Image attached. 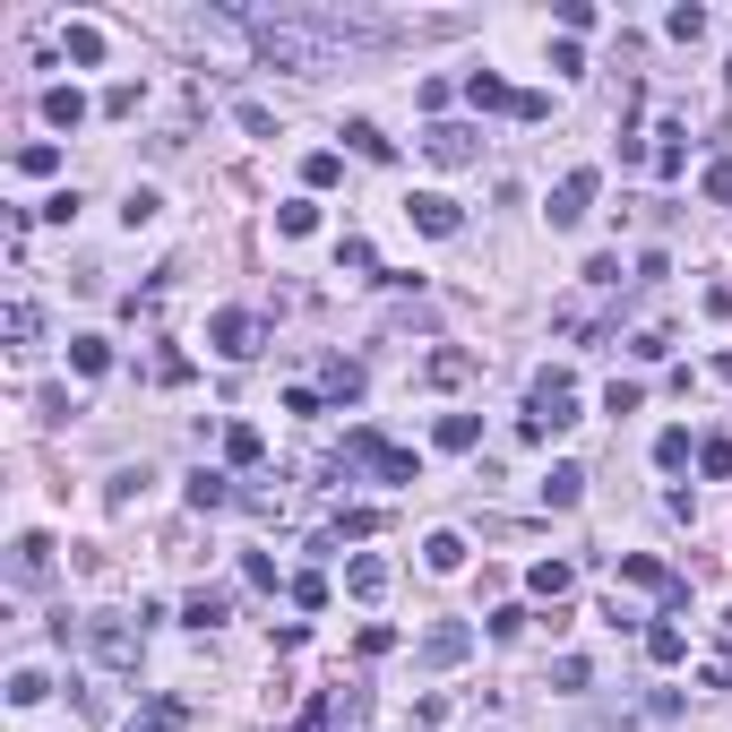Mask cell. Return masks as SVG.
<instances>
[{
	"mask_svg": "<svg viewBox=\"0 0 732 732\" xmlns=\"http://www.w3.org/2000/svg\"><path fill=\"white\" fill-rule=\"evenodd\" d=\"M234 121H241L250 138H276V112H267V103H234Z\"/></svg>",
	"mask_w": 732,
	"mask_h": 732,
	"instance_id": "60d3db41",
	"label": "cell"
},
{
	"mask_svg": "<svg viewBox=\"0 0 732 732\" xmlns=\"http://www.w3.org/2000/svg\"><path fill=\"white\" fill-rule=\"evenodd\" d=\"M69 61L96 69V61H103V27H69Z\"/></svg>",
	"mask_w": 732,
	"mask_h": 732,
	"instance_id": "d6a6232c",
	"label": "cell"
},
{
	"mask_svg": "<svg viewBox=\"0 0 732 732\" xmlns=\"http://www.w3.org/2000/svg\"><path fill=\"white\" fill-rule=\"evenodd\" d=\"M181 724H190V706H181V699H147L130 715V732H181Z\"/></svg>",
	"mask_w": 732,
	"mask_h": 732,
	"instance_id": "9a60e30c",
	"label": "cell"
},
{
	"mask_svg": "<svg viewBox=\"0 0 732 732\" xmlns=\"http://www.w3.org/2000/svg\"><path fill=\"white\" fill-rule=\"evenodd\" d=\"M724 78H732V61H724Z\"/></svg>",
	"mask_w": 732,
	"mask_h": 732,
	"instance_id": "681fc988",
	"label": "cell"
},
{
	"mask_svg": "<svg viewBox=\"0 0 732 732\" xmlns=\"http://www.w3.org/2000/svg\"><path fill=\"white\" fill-rule=\"evenodd\" d=\"M699 474H715V483L732 474V439H724V432H715V439H699Z\"/></svg>",
	"mask_w": 732,
	"mask_h": 732,
	"instance_id": "836d02e7",
	"label": "cell"
},
{
	"mask_svg": "<svg viewBox=\"0 0 732 732\" xmlns=\"http://www.w3.org/2000/svg\"><path fill=\"white\" fill-rule=\"evenodd\" d=\"M207 345H216L225 363H250V354L267 345V319L259 310H216V319H207Z\"/></svg>",
	"mask_w": 732,
	"mask_h": 732,
	"instance_id": "277c9868",
	"label": "cell"
},
{
	"mask_svg": "<svg viewBox=\"0 0 732 732\" xmlns=\"http://www.w3.org/2000/svg\"><path fill=\"white\" fill-rule=\"evenodd\" d=\"M423 379H432V388H457V379H474V354H432Z\"/></svg>",
	"mask_w": 732,
	"mask_h": 732,
	"instance_id": "83f0119b",
	"label": "cell"
},
{
	"mask_svg": "<svg viewBox=\"0 0 732 732\" xmlns=\"http://www.w3.org/2000/svg\"><path fill=\"white\" fill-rule=\"evenodd\" d=\"M526 586H534L543 603H561L568 586H577V568H568V561H534V577H526Z\"/></svg>",
	"mask_w": 732,
	"mask_h": 732,
	"instance_id": "44dd1931",
	"label": "cell"
},
{
	"mask_svg": "<svg viewBox=\"0 0 732 732\" xmlns=\"http://www.w3.org/2000/svg\"><path fill=\"white\" fill-rule=\"evenodd\" d=\"M276 234L310 241V234H319V207H310V199H285V207H276Z\"/></svg>",
	"mask_w": 732,
	"mask_h": 732,
	"instance_id": "d4e9b609",
	"label": "cell"
},
{
	"mask_svg": "<svg viewBox=\"0 0 732 732\" xmlns=\"http://www.w3.org/2000/svg\"><path fill=\"white\" fill-rule=\"evenodd\" d=\"M43 121H52V130H78V121H87V96H78V87H52V96H43Z\"/></svg>",
	"mask_w": 732,
	"mask_h": 732,
	"instance_id": "ffe728a7",
	"label": "cell"
},
{
	"mask_svg": "<svg viewBox=\"0 0 732 732\" xmlns=\"http://www.w3.org/2000/svg\"><path fill=\"white\" fill-rule=\"evenodd\" d=\"M586 681H595V664H586V655H561V664H552V690H586Z\"/></svg>",
	"mask_w": 732,
	"mask_h": 732,
	"instance_id": "d590c367",
	"label": "cell"
},
{
	"mask_svg": "<svg viewBox=\"0 0 732 732\" xmlns=\"http://www.w3.org/2000/svg\"><path fill=\"white\" fill-rule=\"evenodd\" d=\"M0 328H9V345L27 354L34 336H43V310H34V301H9V319H0Z\"/></svg>",
	"mask_w": 732,
	"mask_h": 732,
	"instance_id": "603a6c76",
	"label": "cell"
},
{
	"mask_svg": "<svg viewBox=\"0 0 732 732\" xmlns=\"http://www.w3.org/2000/svg\"><path fill=\"white\" fill-rule=\"evenodd\" d=\"M672 715H681V690H655V699L637 706V724H672Z\"/></svg>",
	"mask_w": 732,
	"mask_h": 732,
	"instance_id": "ab89813d",
	"label": "cell"
},
{
	"mask_svg": "<svg viewBox=\"0 0 732 732\" xmlns=\"http://www.w3.org/2000/svg\"><path fill=\"white\" fill-rule=\"evenodd\" d=\"M234 499H241V492L225 483V474H207V466L190 474V508H234Z\"/></svg>",
	"mask_w": 732,
	"mask_h": 732,
	"instance_id": "7402d4cb",
	"label": "cell"
},
{
	"mask_svg": "<svg viewBox=\"0 0 732 732\" xmlns=\"http://www.w3.org/2000/svg\"><path fill=\"white\" fill-rule=\"evenodd\" d=\"M225 457H234V466H259V457H267V439L250 432V423H225Z\"/></svg>",
	"mask_w": 732,
	"mask_h": 732,
	"instance_id": "4316f807",
	"label": "cell"
},
{
	"mask_svg": "<svg viewBox=\"0 0 732 732\" xmlns=\"http://www.w3.org/2000/svg\"><path fill=\"white\" fill-rule=\"evenodd\" d=\"M345 586H354V603H379V595H388V561H370V552H363V561L345 568Z\"/></svg>",
	"mask_w": 732,
	"mask_h": 732,
	"instance_id": "d6986e66",
	"label": "cell"
},
{
	"mask_svg": "<svg viewBox=\"0 0 732 732\" xmlns=\"http://www.w3.org/2000/svg\"><path fill=\"white\" fill-rule=\"evenodd\" d=\"M586 207H595V172H568L561 190H552V207H543V216H552V234H568Z\"/></svg>",
	"mask_w": 732,
	"mask_h": 732,
	"instance_id": "ba28073f",
	"label": "cell"
},
{
	"mask_svg": "<svg viewBox=\"0 0 732 732\" xmlns=\"http://www.w3.org/2000/svg\"><path fill=\"white\" fill-rule=\"evenodd\" d=\"M319 397H336V405H354L363 397V363H345V354H336L328 370H319Z\"/></svg>",
	"mask_w": 732,
	"mask_h": 732,
	"instance_id": "e0dca14e",
	"label": "cell"
},
{
	"mask_svg": "<svg viewBox=\"0 0 732 732\" xmlns=\"http://www.w3.org/2000/svg\"><path fill=\"white\" fill-rule=\"evenodd\" d=\"M664 27H672V34H681V43H699V34H706V9H672Z\"/></svg>",
	"mask_w": 732,
	"mask_h": 732,
	"instance_id": "bcb514c9",
	"label": "cell"
},
{
	"mask_svg": "<svg viewBox=\"0 0 732 732\" xmlns=\"http://www.w3.org/2000/svg\"><path fill=\"white\" fill-rule=\"evenodd\" d=\"M156 207H165L156 190H130V207H121V225H130V234H138V225H156Z\"/></svg>",
	"mask_w": 732,
	"mask_h": 732,
	"instance_id": "b9f144b4",
	"label": "cell"
},
{
	"mask_svg": "<svg viewBox=\"0 0 732 732\" xmlns=\"http://www.w3.org/2000/svg\"><path fill=\"white\" fill-rule=\"evenodd\" d=\"M336 172H345V156H336V147H319V156H301V181H310V190H328Z\"/></svg>",
	"mask_w": 732,
	"mask_h": 732,
	"instance_id": "4dcf8cb0",
	"label": "cell"
},
{
	"mask_svg": "<svg viewBox=\"0 0 732 732\" xmlns=\"http://www.w3.org/2000/svg\"><path fill=\"white\" fill-rule=\"evenodd\" d=\"M78 646H87V655H96L112 681H130L138 655H147V621H138V612H96V621L78 630Z\"/></svg>",
	"mask_w": 732,
	"mask_h": 732,
	"instance_id": "6da1fadb",
	"label": "cell"
},
{
	"mask_svg": "<svg viewBox=\"0 0 732 732\" xmlns=\"http://www.w3.org/2000/svg\"><path fill=\"white\" fill-rule=\"evenodd\" d=\"M637 397H646L637 379H612V397H603V414H637Z\"/></svg>",
	"mask_w": 732,
	"mask_h": 732,
	"instance_id": "7dc6e473",
	"label": "cell"
},
{
	"mask_svg": "<svg viewBox=\"0 0 732 732\" xmlns=\"http://www.w3.org/2000/svg\"><path fill=\"white\" fill-rule=\"evenodd\" d=\"M328 534H336V543H345V534H354V543H363V534H379V517H370V508H345V517H336Z\"/></svg>",
	"mask_w": 732,
	"mask_h": 732,
	"instance_id": "7bdbcfd3",
	"label": "cell"
},
{
	"mask_svg": "<svg viewBox=\"0 0 732 732\" xmlns=\"http://www.w3.org/2000/svg\"><path fill=\"white\" fill-rule=\"evenodd\" d=\"M699 190H706L715 207H732V156H715V165H706V181H699Z\"/></svg>",
	"mask_w": 732,
	"mask_h": 732,
	"instance_id": "74e56055",
	"label": "cell"
},
{
	"mask_svg": "<svg viewBox=\"0 0 732 732\" xmlns=\"http://www.w3.org/2000/svg\"><path fill=\"white\" fill-rule=\"evenodd\" d=\"M345 147H354V156H370V165H388V156H397V138L379 130V121H345Z\"/></svg>",
	"mask_w": 732,
	"mask_h": 732,
	"instance_id": "2e32d148",
	"label": "cell"
},
{
	"mask_svg": "<svg viewBox=\"0 0 732 732\" xmlns=\"http://www.w3.org/2000/svg\"><path fill=\"white\" fill-rule=\"evenodd\" d=\"M646 664H690V630H672V621H655V630H646Z\"/></svg>",
	"mask_w": 732,
	"mask_h": 732,
	"instance_id": "4fadbf2b",
	"label": "cell"
},
{
	"mask_svg": "<svg viewBox=\"0 0 732 732\" xmlns=\"http://www.w3.org/2000/svg\"><path fill=\"white\" fill-rule=\"evenodd\" d=\"M621 577H630V586H655L672 612L690 603V577H672V568H664V561H646V552H630V561H621Z\"/></svg>",
	"mask_w": 732,
	"mask_h": 732,
	"instance_id": "52a82bcc",
	"label": "cell"
},
{
	"mask_svg": "<svg viewBox=\"0 0 732 732\" xmlns=\"http://www.w3.org/2000/svg\"><path fill=\"white\" fill-rule=\"evenodd\" d=\"M466 96H474V112H517V87H499L492 69H474V78H466Z\"/></svg>",
	"mask_w": 732,
	"mask_h": 732,
	"instance_id": "ac0fdd59",
	"label": "cell"
},
{
	"mask_svg": "<svg viewBox=\"0 0 732 732\" xmlns=\"http://www.w3.org/2000/svg\"><path fill=\"white\" fill-rule=\"evenodd\" d=\"M43 699H52V681H43V672H9V706H43Z\"/></svg>",
	"mask_w": 732,
	"mask_h": 732,
	"instance_id": "f1b7e54d",
	"label": "cell"
},
{
	"mask_svg": "<svg viewBox=\"0 0 732 732\" xmlns=\"http://www.w3.org/2000/svg\"><path fill=\"white\" fill-rule=\"evenodd\" d=\"M18 172H27V181H43V172H61V147H43V138H34V147H18Z\"/></svg>",
	"mask_w": 732,
	"mask_h": 732,
	"instance_id": "f546056e",
	"label": "cell"
},
{
	"mask_svg": "<svg viewBox=\"0 0 732 732\" xmlns=\"http://www.w3.org/2000/svg\"><path fill=\"white\" fill-rule=\"evenodd\" d=\"M405 216H414L432 241H448L457 225H466V216H457V199H439V190H414V199H405Z\"/></svg>",
	"mask_w": 732,
	"mask_h": 732,
	"instance_id": "9c48e42d",
	"label": "cell"
},
{
	"mask_svg": "<svg viewBox=\"0 0 732 732\" xmlns=\"http://www.w3.org/2000/svg\"><path fill=\"white\" fill-rule=\"evenodd\" d=\"M630 354H637V363H664L672 336H664V328H637V336H630Z\"/></svg>",
	"mask_w": 732,
	"mask_h": 732,
	"instance_id": "f35d334b",
	"label": "cell"
},
{
	"mask_svg": "<svg viewBox=\"0 0 732 732\" xmlns=\"http://www.w3.org/2000/svg\"><path fill=\"white\" fill-rule=\"evenodd\" d=\"M379 474V483H423V457L414 448H397V439H379V432H345V457H336V474Z\"/></svg>",
	"mask_w": 732,
	"mask_h": 732,
	"instance_id": "7a4b0ae2",
	"label": "cell"
},
{
	"mask_svg": "<svg viewBox=\"0 0 732 732\" xmlns=\"http://www.w3.org/2000/svg\"><path fill=\"white\" fill-rule=\"evenodd\" d=\"M681 165H690V147H681V130H664V147H655V172H664V181H672V172H681Z\"/></svg>",
	"mask_w": 732,
	"mask_h": 732,
	"instance_id": "ee69618b",
	"label": "cell"
},
{
	"mask_svg": "<svg viewBox=\"0 0 732 732\" xmlns=\"http://www.w3.org/2000/svg\"><path fill=\"white\" fill-rule=\"evenodd\" d=\"M655 466H690V432H664V439H655Z\"/></svg>",
	"mask_w": 732,
	"mask_h": 732,
	"instance_id": "f6af8a7d",
	"label": "cell"
},
{
	"mask_svg": "<svg viewBox=\"0 0 732 732\" xmlns=\"http://www.w3.org/2000/svg\"><path fill=\"white\" fill-rule=\"evenodd\" d=\"M336 267H354V276H370L379 259H370V241H363V234H345V241H336Z\"/></svg>",
	"mask_w": 732,
	"mask_h": 732,
	"instance_id": "8d00e7d4",
	"label": "cell"
},
{
	"mask_svg": "<svg viewBox=\"0 0 732 732\" xmlns=\"http://www.w3.org/2000/svg\"><path fill=\"white\" fill-rule=\"evenodd\" d=\"M586 499V466H552L543 474V508H577Z\"/></svg>",
	"mask_w": 732,
	"mask_h": 732,
	"instance_id": "5bb4252c",
	"label": "cell"
},
{
	"mask_svg": "<svg viewBox=\"0 0 732 732\" xmlns=\"http://www.w3.org/2000/svg\"><path fill=\"white\" fill-rule=\"evenodd\" d=\"M9 577H18V586H43V577H52V534H18V552H9Z\"/></svg>",
	"mask_w": 732,
	"mask_h": 732,
	"instance_id": "8fae6325",
	"label": "cell"
},
{
	"mask_svg": "<svg viewBox=\"0 0 732 732\" xmlns=\"http://www.w3.org/2000/svg\"><path fill=\"white\" fill-rule=\"evenodd\" d=\"M181 621H190V630H216V621H234V595H225V586H199V595L181 603Z\"/></svg>",
	"mask_w": 732,
	"mask_h": 732,
	"instance_id": "7c38bea8",
	"label": "cell"
},
{
	"mask_svg": "<svg viewBox=\"0 0 732 732\" xmlns=\"http://www.w3.org/2000/svg\"><path fill=\"white\" fill-rule=\"evenodd\" d=\"M69 363L87 370V379H103V370H112V345H103V336H69Z\"/></svg>",
	"mask_w": 732,
	"mask_h": 732,
	"instance_id": "cb8c5ba5",
	"label": "cell"
},
{
	"mask_svg": "<svg viewBox=\"0 0 732 732\" xmlns=\"http://www.w3.org/2000/svg\"><path fill=\"white\" fill-rule=\"evenodd\" d=\"M363 715H370L363 690H319V699H310V715H301L294 732H363Z\"/></svg>",
	"mask_w": 732,
	"mask_h": 732,
	"instance_id": "5b68a950",
	"label": "cell"
},
{
	"mask_svg": "<svg viewBox=\"0 0 732 732\" xmlns=\"http://www.w3.org/2000/svg\"><path fill=\"white\" fill-rule=\"evenodd\" d=\"M526 414L543 423V432H568V423H577V379H568V370H534Z\"/></svg>",
	"mask_w": 732,
	"mask_h": 732,
	"instance_id": "3957f363",
	"label": "cell"
},
{
	"mask_svg": "<svg viewBox=\"0 0 732 732\" xmlns=\"http://www.w3.org/2000/svg\"><path fill=\"white\" fill-rule=\"evenodd\" d=\"M466 655H474V630H466V621H439V630L423 637V664H432V672L466 664Z\"/></svg>",
	"mask_w": 732,
	"mask_h": 732,
	"instance_id": "30bf717a",
	"label": "cell"
},
{
	"mask_svg": "<svg viewBox=\"0 0 732 732\" xmlns=\"http://www.w3.org/2000/svg\"><path fill=\"white\" fill-rule=\"evenodd\" d=\"M423 156H432V165H474V156H483V130H466V121H432V130H423Z\"/></svg>",
	"mask_w": 732,
	"mask_h": 732,
	"instance_id": "8992f818",
	"label": "cell"
},
{
	"mask_svg": "<svg viewBox=\"0 0 732 732\" xmlns=\"http://www.w3.org/2000/svg\"><path fill=\"white\" fill-rule=\"evenodd\" d=\"M448 724V699H414V732H439Z\"/></svg>",
	"mask_w": 732,
	"mask_h": 732,
	"instance_id": "c3c4849f",
	"label": "cell"
},
{
	"mask_svg": "<svg viewBox=\"0 0 732 732\" xmlns=\"http://www.w3.org/2000/svg\"><path fill=\"white\" fill-rule=\"evenodd\" d=\"M423 568H439V577H448V568H466V543H457V534L439 526L432 543H423Z\"/></svg>",
	"mask_w": 732,
	"mask_h": 732,
	"instance_id": "484cf974",
	"label": "cell"
},
{
	"mask_svg": "<svg viewBox=\"0 0 732 732\" xmlns=\"http://www.w3.org/2000/svg\"><path fill=\"white\" fill-rule=\"evenodd\" d=\"M474 439H483L474 414H439V448H474Z\"/></svg>",
	"mask_w": 732,
	"mask_h": 732,
	"instance_id": "1f68e13d",
	"label": "cell"
},
{
	"mask_svg": "<svg viewBox=\"0 0 732 732\" xmlns=\"http://www.w3.org/2000/svg\"><path fill=\"white\" fill-rule=\"evenodd\" d=\"M285 595H294L301 612H319V603H328V577H319V568H301V577H294V586H285Z\"/></svg>",
	"mask_w": 732,
	"mask_h": 732,
	"instance_id": "e575fe53",
	"label": "cell"
}]
</instances>
